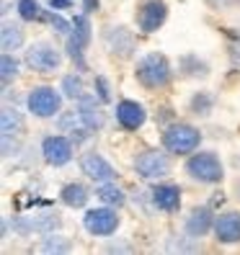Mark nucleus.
Instances as JSON below:
<instances>
[{"label": "nucleus", "mask_w": 240, "mask_h": 255, "mask_svg": "<svg viewBox=\"0 0 240 255\" xmlns=\"http://www.w3.org/2000/svg\"><path fill=\"white\" fill-rule=\"evenodd\" d=\"M134 80H137L145 91H166L173 80V67L166 54L160 52H147L137 59L134 65Z\"/></svg>", "instance_id": "obj_1"}, {"label": "nucleus", "mask_w": 240, "mask_h": 255, "mask_svg": "<svg viewBox=\"0 0 240 255\" xmlns=\"http://www.w3.org/2000/svg\"><path fill=\"white\" fill-rule=\"evenodd\" d=\"M184 173L199 186H217L225 178V165L212 149H197L184 162Z\"/></svg>", "instance_id": "obj_2"}, {"label": "nucleus", "mask_w": 240, "mask_h": 255, "mask_svg": "<svg viewBox=\"0 0 240 255\" xmlns=\"http://www.w3.org/2000/svg\"><path fill=\"white\" fill-rule=\"evenodd\" d=\"M160 144H163V149H166L168 155L189 157L191 152H197L199 144H202V129L189 124V122H173L171 127L163 129Z\"/></svg>", "instance_id": "obj_3"}, {"label": "nucleus", "mask_w": 240, "mask_h": 255, "mask_svg": "<svg viewBox=\"0 0 240 255\" xmlns=\"http://www.w3.org/2000/svg\"><path fill=\"white\" fill-rule=\"evenodd\" d=\"M23 65L36 75H54L62 67V52L52 41H34L23 52Z\"/></svg>", "instance_id": "obj_4"}, {"label": "nucleus", "mask_w": 240, "mask_h": 255, "mask_svg": "<svg viewBox=\"0 0 240 255\" xmlns=\"http://www.w3.org/2000/svg\"><path fill=\"white\" fill-rule=\"evenodd\" d=\"M134 173H137L142 181H166L171 175V157L166 149H155V147H147L140 149L134 155Z\"/></svg>", "instance_id": "obj_5"}, {"label": "nucleus", "mask_w": 240, "mask_h": 255, "mask_svg": "<svg viewBox=\"0 0 240 255\" xmlns=\"http://www.w3.org/2000/svg\"><path fill=\"white\" fill-rule=\"evenodd\" d=\"M101 39H103V47L106 52L116 59H132L137 54V36L129 26L124 23H109L103 26L101 31Z\"/></svg>", "instance_id": "obj_6"}, {"label": "nucleus", "mask_w": 240, "mask_h": 255, "mask_svg": "<svg viewBox=\"0 0 240 255\" xmlns=\"http://www.w3.org/2000/svg\"><path fill=\"white\" fill-rule=\"evenodd\" d=\"M62 91H54L52 85H36L26 93V109L36 119H52L62 111Z\"/></svg>", "instance_id": "obj_7"}, {"label": "nucleus", "mask_w": 240, "mask_h": 255, "mask_svg": "<svg viewBox=\"0 0 240 255\" xmlns=\"http://www.w3.org/2000/svg\"><path fill=\"white\" fill-rule=\"evenodd\" d=\"M119 224H122V217H119V209L114 206H98V209H88L85 217H83V227L88 235L93 237H111Z\"/></svg>", "instance_id": "obj_8"}, {"label": "nucleus", "mask_w": 240, "mask_h": 255, "mask_svg": "<svg viewBox=\"0 0 240 255\" xmlns=\"http://www.w3.org/2000/svg\"><path fill=\"white\" fill-rule=\"evenodd\" d=\"M166 21H168L166 0H142L134 8V23H137V31L142 34H155Z\"/></svg>", "instance_id": "obj_9"}, {"label": "nucleus", "mask_w": 240, "mask_h": 255, "mask_svg": "<svg viewBox=\"0 0 240 255\" xmlns=\"http://www.w3.org/2000/svg\"><path fill=\"white\" fill-rule=\"evenodd\" d=\"M75 155V144L70 137H62V134H47L41 139V160L52 165V168H62L67 165Z\"/></svg>", "instance_id": "obj_10"}, {"label": "nucleus", "mask_w": 240, "mask_h": 255, "mask_svg": "<svg viewBox=\"0 0 240 255\" xmlns=\"http://www.w3.org/2000/svg\"><path fill=\"white\" fill-rule=\"evenodd\" d=\"M80 173L88 178L91 183H106V181H116V170L114 165L103 157L96 149H88V152L80 155Z\"/></svg>", "instance_id": "obj_11"}, {"label": "nucleus", "mask_w": 240, "mask_h": 255, "mask_svg": "<svg viewBox=\"0 0 240 255\" xmlns=\"http://www.w3.org/2000/svg\"><path fill=\"white\" fill-rule=\"evenodd\" d=\"M215 209L209 204H202V206H191L189 214L184 217V232H189L191 237H207L209 232L215 230Z\"/></svg>", "instance_id": "obj_12"}, {"label": "nucleus", "mask_w": 240, "mask_h": 255, "mask_svg": "<svg viewBox=\"0 0 240 255\" xmlns=\"http://www.w3.org/2000/svg\"><path fill=\"white\" fill-rule=\"evenodd\" d=\"M150 199H153V209L163 214H176L181 209V188L171 181H155L150 188Z\"/></svg>", "instance_id": "obj_13"}, {"label": "nucleus", "mask_w": 240, "mask_h": 255, "mask_svg": "<svg viewBox=\"0 0 240 255\" xmlns=\"http://www.w3.org/2000/svg\"><path fill=\"white\" fill-rule=\"evenodd\" d=\"M114 119H116V124L122 127L124 131H137L147 122V111H145L142 103L132 101V98H122L116 103V109H114Z\"/></svg>", "instance_id": "obj_14"}, {"label": "nucleus", "mask_w": 240, "mask_h": 255, "mask_svg": "<svg viewBox=\"0 0 240 255\" xmlns=\"http://www.w3.org/2000/svg\"><path fill=\"white\" fill-rule=\"evenodd\" d=\"M212 235H215L217 243H222V245L240 243V212H238V209H228V212L217 214Z\"/></svg>", "instance_id": "obj_15"}, {"label": "nucleus", "mask_w": 240, "mask_h": 255, "mask_svg": "<svg viewBox=\"0 0 240 255\" xmlns=\"http://www.w3.org/2000/svg\"><path fill=\"white\" fill-rule=\"evenodd\" d=\"M78 114H80V119H83V124L88 127V129H93V131H98L101 127H103V122H106V116H103V111H101V98L96 96V93H83L78 101Z\"/></svg>", "instance_id": "obj_16"}, {"label": "nucleus", "mask_w": 240, "mask_h": 255, "mask_svg": "<svg viewBox=\"0 0 240 255\" xmlns=\"http://www.w3.org/2000/svg\"><path fill=\"white\" fill-rule=\"evenodd\" d=\"M23 129H26V116L21 114V109L5 103L3 111H0V131H3V137H21Z\"/></svg>", "instance_id": "obj_17"}, {"label": "nucleus", "mask_w": 240, "mask_h": 255, "mask_svg": "<svg viewBox=\"0 0 240 255\" xmlns=\"http://www.w3.org/2000/svg\"><path fill=\"white\" fill-rule=\"evenodd\" d=\"M59 201L70 209H83L88 201H91V188L80 181H70L59 188Z\"/></svg>", "instance_id": "obj_18"}, {"label": "nucleus", "mask_w": 240, "mask_h": 255, "mask_svg": "<svg viewBox=\"0 0 240 255\" xmlns=\"http://www.w3.org/2000/svg\"><path fill=\"white\" fill-rule=\"evenodd\" d=\"M23 41H26L23 26L5 18L3 26H0V47H3V52H18L23 47Z\"/></svg>", "instance_id": "obj_19"}, {"label": "nucleus", "mask_w": 240, "mask_h": 255, "mask_svg": "<svg viewBox=\"0 0 240 255\" xmlns=\"http://www.w3.org/2000/svg\"><path fill=\"white\" fill-rule=\"evenodd\" d=\"M96 199L106 206H114V209H122L127 206L129 196L122 186H116V181H106V183H98L96 186Z\"/></svg>", "instance_id": "obj_20"}, {"label": "nucleus", "mask_w": 240, "mask_h": 255, "mask_svg": "<svg viewBox=\"0 0 240 255\" xmlns=\"http://www.w3.org/2000/svg\"><path fill=\"white\" fill-rule=\"evenodd\" d=\"M178 72L184 78H209V62L202 59L199 54L194 52H186L178 57Z\"/></svg>", "instance_id": "obj_21"}, {"label": "nucleus", "mask_w": 240, "mask_h": 255, "mask_svg": "<svg viewBox=\"0 0 240 255\" xmlns=\"http://www.w3.org/2000/svg\"><path fill=\"white\" fill-rule=\"evenodd\" d=\"M62 224H65L62 214L54 212V209H49V212H36V214L31 217V227H34V232H39V235L59 232V230H62Z\"/></svg>", "instance_id": "obj_22"}, {"label": "nucleus", "mask_w": 240, "mask_h": 255, "mask_svg": "<svg viewBox=\"0 0 240 255\" xmlns=\"http://www.w3.org/2000/svg\"><path fill=\"white\" fill-rule=\"evenodd\" d=\"M72 240L65 237V235H59V232H49V235H44L41 237V245H39V253L44 255H67L72 253Z\"/></svg>", "instance_id": "obj_23"}, {"label": "nucleus", "mask_w": 240, "mask_h": 255, "mask_svg": "<svg viewBox=\"0 0 240 255\" xmlns=\"http://www.w3.org/2000/svg\"><path fill=\"white\" fill-rule=\"evenodd\" d=\"M199 250H202L199 237H191L189 232H184V235H168L166 237V253L186 255V253H199Z\"/></svg>", "instance_id": "obj_24"}, {"label": "nucleus", "mask_w": 240, "mask_h": 255, "mask_svg": "<svg viewBox=\"0 0 240 255\" xmlns=\"http://www.w3.org/2000/svg\"><path fill=\"white\" fill-rule=\"evenodd\" d=\"M215 106H217V96L209 93V91H199V93H194V96L189 98V111H191V116H199V119L212 116Z\"/></svg>", "instance_id": "obj_25"}, {"label": "nucleus", "mask_w": 240, "mask_h": 255, "mask_svg": "<svg viewBox=\"0 0 240 255\" xmlns=\"http://www.w3.org/2000/svg\"><path fill=\"white\" fill-rule=\"evenodd\" d=\"M16 13H18V18L26 21V23L49 21V16H52V10H44L36 0H18V3H16Z\"/></svg>", "instance_id": "obj_26"}, {"label": "nucleus", "mask_w": 240, "mask_h": 255, "mask_svg": "<svg viewBox=\"0 0 240 255\" xmlns=\"http://www.w3.org/2000/svg\"><path fill=\"white\" fill-rule=\"evenodd\" d=\"M93 26H91V16L88 13H78V16L72 18V31H70V36L67 39H72V41H78L80 47H88L91 44V39H93Z\"/></svg>", "instance_id": "obj_27"}, {"label": "nucleus", "mask_w": 240, "mask_h": 255, "mask_svg": "<svg viewBox=\"0 0 240 255\" xmlns=\"http://www.w3.org/2000/svg\"><path fill=\"white\" fill-rule=\"evenodd\" d=\"M59 91H62L65 98L70 101H78L83 93H85V80H83V75L80 72H70L62 78V85H59Z\"/></svg>", "instance_id": "obj_28"}, {"label": "nucleus", "mask_w": 240, "mask_h": 255, "mask_svg": "<svg viewBox=\"0 0 240 255\" xmlns=\"http://www.w3.org/2000/svg\"><path fill=\"white\" fill-rule=\"evenodd\" d=\"M18 72H21V62L16 59V54L3 52V57H0V80H3V88L16 80Z\"/></svg>", "instance_id": "obj_29"}, {"label": "nucleus", "mask_w": 240, "mask_h": 255, "mask_svg": "<svg viewBox=\"0 0 240 255\" xmlns=\"http://www.w3.org/2000/svg\"><path fill=\"white\" fill-rule=\"evenodd\" d=\"M65 52L67 57L72 59V65L78 72H85L88 70V62H85V47H80L78 41H72V39H65Z\"/></svg>", "instance_id": "obj_30"}, {"label": "nucleus", "mask_w": 240, "mask_h": 255, "mask_svg": "<svg viewBox=\"0 0 240 255\" xmlns=\"http://www.w3.org/2000/svg\"><path fill=\"white\" fill-rule=\"evenodd\" d=\"M83 124V119L78 111H59V119H57V127L62 129V131H72V129H78Z\"/></svg>", "instance_id": "obj_31"}, {"label": "nucleus", "mask_w": 240, "mask_h": 255, "mask_svg": "<svg viewBox=\"0 0 240 255\" xmlns=\"http://www.w3.org/2000/svg\"><path fill=\"white\" fill-rule=\"evenodd\" d=\"M10 230H13V235H18V237H28V235L34 232V227H31V217H26V214L10 217Z\"/></svg>", "instance_id": "obj_32"}, {"label": "nucleus", "mask_w": 240, "mask_h": 255, "mask_svg": "<svg viewBox=\"0 0 240 255\" xmlns=\"http://www.w3.org/2000/svg\"><path fill=\"white\" fill-rule=\"evenodd\" d=\"M49 23H52V28H54V34L57 36H70V31H72V21H65L62 16H59V10H52V16H49Z\"/></svg>", "instance_id": "obj_33"}, {"label": "nucleus", "mask_w": 240, "mask_h": 255, "mask_svg": "<svg viewBox=\"0 0 240 255\" xmlns=\"http://www.w3.org/2000/svg\"><path fill=\"white\" fill-rule=\"evenodd\" d=\"M137 248H134L132 243H127V240H109L106 243V248H103V253H116V255H129V253H134Z\"/></svg>", "instance_id": "obj_34"}, {"label": "nucleus", "mask_w": 240, "mask_h": 255, "mask_svg": "<svg viewBox=\"0 0 240 255\" xmlns=\"http://www.w3.org/2000/svg\"><path fill=\"white\" fill-rule=\"evenodd\" d=\"M93 88H96V96L101 98V103H111V85L103 75H96L93 78Z\"/></svg>", "instance_id": "obj_35"}, {"label": "nucleus", "mask_w": 240, "mask_h": 255, "mask_svg": "<svg viewBox=\"0 0 240 255\" xmlns=\"http://www.w3.org/2000/svg\"><path fill=\"white\" fill-rule=\"evenodd\" d=\"M93 134H96L93 129H88L85 124H80L78 129H72V131H70V139H72L75 147H80V144H85V142H91Z\"/></svg>", "instance_id": "obj_36"}, {"label": "nucleus", "mask_w": 240, "mask_h": 255, "mask_svg": "<svg viewBox=\"0 0 240 255\" xmlns=\"http://www.w3.org/2000/svg\"><path fill=\"white\" fill-rule=\"evenodd\" d=\"M173 122H178V119H176V114H173V109H171V106H163V109H158V114H155V124H158L160 129L171 127Z\"/></svg>", "instance_id": "obj_37"}, {"label": "nucleus", "mask_w": 240, "mask_h": 255, "mask_svg": "<svg viewBox=\"0 0 240 255\" xmlns=\"http://www.w3.org/2000/svg\"><path fill=\"white\" fill-rule=\"evenodd\" d=\"M228 59L233 67H240V34L228 41Z\"/></svg>", "instance_id": "obj_38"}, {"label": "nucleus", "mask_w": 240, "mask_h": 255, "mask_svg": "<svg viewBox=\"0 0 240 255\" xmlns=\"http://www.w3.org/2000/svg\"><path fill=\"white\" fill-rule=\"evenodd\" d=\"M21 152V144H18V137H3V157H16Z\"/></svg>", "instance_id": "obj_39"}, {"label": "nucleus", "mask_w": 240, "mask_h": 255, "mask_svg": "<svg viewBox=\"0 0 240 255\" xmlns=\"http://www.w3.org/2000/svg\"><path fill=\"white\" fill-rule=\"evenodd\" d=\"M47 5L52 10H70L72 8V0H47Z\"/></svg>", "instance_id": "obj_40"}, {"label": "nucleus", "mask_w": 240, "mask_h": 255, "mask_svg": "<svg viewBox=\"0 0 240 255\" xmlns=\"http://www.w3.org/2000/svg\"><path fill=\"white\" fill-rule=\"evenodd\" d=\"M98 5H101V0H83V13H88V16H91V13H96L98 10Z\"/></svg>", "instance_id": "obj_41"}, {"label": "nucleus", "mask_w": 240, "mask_h": 255, "mask_svg": "<svg viewBox=\"0 0 240 255\" xmlns=\"http://www.w3.org/2000/svg\"><path fill=\"white\" fill-rule=\"evenodd\" d=\"M204 3H207V5H212V8H225V5L230 3V0H204Z\"/></svg>", "instance_id": "obj_42"}, {"label": "nucleus", "mask_w": 240, "mask_h": 255, "mask_svg": "<svg viewBox=\"0 0 240 255\" xmlns=\"http://www.w3.org/2000/svg\"><path fill=\"white\" fill-rule=\"evenodd\" d=\"M10 8H13V5L8 3V0H5V3H3V10H0V13H3V18H8V13H10Z\"/></svg>", "instance_id": "obj_43"}, {"label": "nucleus", "mask_w": 240, "mask_h": 255, "mask_svg": "<svg viewBox=\"0 0 240 255\" xmlns=\"http://www.w3.org/2000/svg\"><path fill=\"white\" fill-rule=\"evenodd\" d=\"M235 199L240 201V178H238V181H235Z\"/></svg>", "instance_id": "obj_44"}, {"label": "nucleus", "mask_w": 240, "mask_h": 255, "mask_svg": "<svg viewBox=\"0 0 240 255\" xmlns=\"http://www.w3.org/2000/svg\"><path fill=\"white\" fill-rule=\"evenodd\" d=\"M235 165H238V168H240V157H235Z\"/></svg>", "instance_id": "obj_45"}]
</instances>
